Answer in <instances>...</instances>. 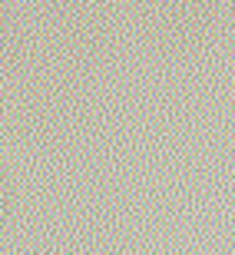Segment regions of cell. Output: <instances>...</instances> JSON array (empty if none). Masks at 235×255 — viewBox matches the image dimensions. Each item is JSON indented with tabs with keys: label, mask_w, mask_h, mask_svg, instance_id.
Listing matches in <instances>:
<instances>
[{
	"label": "cell",
	"mask_w": 235,
	"mask_h": 255,
	"mask_svg": "<svg viewBox=\"0 0 235 255\" xmlns=\"http://www.w3.org/2000/svg\"><path fill=\"white\" fill-rule=\"evenodd\" d=\"M0 196H3V186H0ZM0 209H3V199H0Z\"/></svg>",
	"instance_id": "6da1fadb"
}]
</instances>
